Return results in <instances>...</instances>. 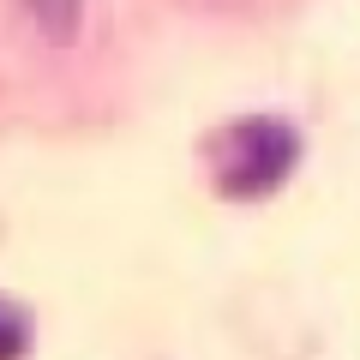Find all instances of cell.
I'll return each mask as SVG.
<instances>
[{
    "instance_id": "2",
    "label": "cell",
    "mask_w": 360,
    "mask_h": 360,
    "mask_svg": "<svg viewBox=\"0 0 360 360\" xmlns=\"http://www.w3.org/2000/svg\"><path fill=\"white\" fill-rule=\"evenodd\" d=\"M25 13L49 42H72L78 18H84V0H25Z\"/></svg>"
},
{
    "instance_id": "1",
    "label": "cell",
    "mask_w": 360,
    "mask_h": 360,
    "mask_svg": "<svg viewBox=\"0 0 360 360\" xmlns=\"http://www.w3.org/2000/svg\"><path fill=\"white\" fill-rule=\"evenodd\" d=\"M295 156H300L295 127H283L270 115L240 120V127H229L217 139V186L229 198H270L295 174Z\"/></svg>"
},
{
    "instance_id": "3",
    "label": "cell",
    "mask_w": 360,
    "mask_h": 360,
    "mask_svg": "<svg viewBox=\"0 0 360 360\" xmlns=\"http://www.w3.org/2000/svg\"><path fill=\"white\" fill-rule=\"evenodd\" d=\"M25 348H30V319L13 300H0V360H25Z\"/></svg>"
}]
</instances>
